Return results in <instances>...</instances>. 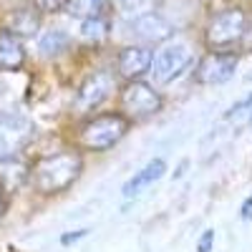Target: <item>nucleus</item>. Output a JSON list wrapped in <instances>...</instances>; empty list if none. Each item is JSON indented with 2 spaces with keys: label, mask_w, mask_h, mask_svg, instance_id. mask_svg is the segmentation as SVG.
I'll return each mask as SVG.
<instances>
[{
  "label": "nucleus",
  "mask_w": 252,
  "mask_h": 252,
  "mask_svg": "<svg viewBox=\"0 0 252 252\" xmlns=\"http://www.w3.org/2000/svg\"><path fill=\"white\" fill-rule=\"evenodd\" d=\"M5 204H8V202H5V194H3V189H0V217L5 215Z\"/></svg>",
  "instance_id": "22"
},
{
  "label": "nucleus",
  "mask_w": 252,
  "mask_h": 252,
  "mask_svg": "<svg viewBox=\"0 0 252 252\" xmlns=\"http://www.w3.org/2000/svg\"><path fill=\"white\" fill-rule=\"evenodd\" d=\"M26 63V48L13 31H0V71H20Z\"/></svg>",
  "instance_id": "11"
},
{
  "label": "nucleus",
  "mask_w": 252,
  "mask_h": 252,
  "mask_svg": "<svg viewBox=\"0 0 252 252\" xmlns=\"http://www.w3.org/2000/svg\"><path fill=\"white\" fill-rule=\"evenodd\" d=\"M131 35L141 46H157L174 35V26L157 10H144L131 20Z\"/></svg>",
  "instance_id": "9"
},
{
  "label": "nucleus",
  "mask_w": 252,
  "mask_h": 252,
  "mask_svg": "<svg viewBox=\"0 0 252 252\" xmlns=\"http://www.w3.org/2000/svg\"><path fill=\"white\" fill-rule=\"evenodd\" d=\"M8 3H10L13 8H20V5H28V3H33V0H8Z\"/></svg>",
  "instance_id": "23"
},
{
  "label": "nucleus",
  "mask_w": 252,
  "mask_h": 252,
  "mask_svg": "<svg viewBox=\"0 0 252 252\" xmlns=\"http://www.w3.org/2000/svg\"><path fill=\"white\" fill-rule=\"evenodd\" d=\"M116 89H119V86H116V76H114L111 71L103 68V71L89 73L86 78L81 81V86H78V91H76V98H73L76 114H81V116L94 114L103 101H109V98L114 96Z\"/></svg>",
  "instance_id": "5"
},
{
  "label": "nucleus",
  "mask_w": 252,
  "mask_h": 252,
  "mask_svg": "<svg viewBox=\"0 0 252 252\" xmlns=\"http://www.w3.org/2000/svg\"><path fill=\"white\" fill-rule=\"evenodd\" d=\"M164 172H166V161L164 159H152L149 164L144 166V169H139L129 182L124 184V197L126 199H131V197H136V194H141L146 187H152L154 182H159L161 177H164Z\"/></svg>",
  "instance_id": "12"
},
{
  "label": "nucleus",
  "mask_w": 252,
  "mask_h": 252,
  "mask_svg": "<svg viewBox=\"0 0 252 252\" xmlns=\"http://www.w3.org/2000/svg\"><path fill=\"white\" fill-rule=\"evenodd\" d=\"M68 48H71V35L61 28H48L38 38V51L46 58H56L61 53H66Z\"/></svg>",
  "instance_id": "14"
},
{
  "label": "nucleus",
  "mask_w": 252,
  "mask_h": 252,
  "mask_svg": "<svg viewBox=\"0 0 252 252\" xmlns=\"http://www.w3.org/2000/svg\"><path fill=\"white\" fill-rule=\"evenodd\" d=\"M152 58H154V53L149 51V46H141V43L126 46L116 56V73L124 81L141 78L152 71Z\"/></svg>",
  "instance_id": "10"
},
{
  "label": "nucleus",
  "mask_w": 252,
  "mask_h": 252,
  "mask_svg": "<svg viewBox=\"0 0 252 252\" xmlns=\"http://www.w3.org/2000/svg\"><path fill=\"white\" fill-rule=\"evenodd\" d=\"M250 81H252V73H250Z\"/></svg>",
  "instance_id": "24"
},
{
  "label": "nucleus",
  "mask_w": 252,
  "mask_h": 252,
  "mask_svg": "<svg viewBox=\"0 0 252 252\" xmlns=\"http://www.w3.org/2000/svg\"><path fill=\"white\" fill-rule=\"evenodd\" d=\"M83 172V157L81 152L66 149V152H56V154H46L31 164L28 169V182L38 194L51 197V194H61L81 177Z\"/></svg>",
  "instance_id": "1"
},
{
  "label": "nucleus",
  "mask_w": 252,
  "mask_h": 252,
  "mask_svg": "<svg viewBox=\"0 0 252 252\" xmlns=\"http://www.w3.org/2000/svg\"><path fill=\"white\" fill-rule=\"evenodd\" d=\"M224 121L232 126H250L252 124V94L237 101L235 106H229V111L224 114Z\"/></svg>",
  "instance_id": "17"
},
{
  "label": "nucleus",
  "mask_w": 252,
  "mask_h": 252,
  "mask_svg": "<svg viewBox=\"0 0 252 252\" xmlns=\"http://www.w3.org/2000/svg\"><path fill=\"white\" fill-rule=\"evenodd\" d=\"M40 15H43V13H40L33 3L20 5V8H15L13 15H10V26H8V31H13L18 38L35 35L38 28H40Z\"/></svg>",
  "instance_id": "13"
},
{
  "label": "nucleus",
  "mask_w": 252,
  "mask_h": 252,
  "mask_svg": "<svg viewBox=\"0 0 252 252\" xmlns=\"http://www.w3.org/2000/svg\"><path fill=\"white\" fill-rule=\"evenodd\" d=\"M194 63V53L187 43L182 40H174V43L161 46L154 58H152V76L157 83H172L177 81L184 71H189V66Z\"/></svg>",
  "instance_id": "6"
},
{
  "label": "nucleus",
  "mask_w": 252,
  "mask_h": 252,
  "mask_svg": "<svg viewBox=\"0 0 252 252\" xmlns=\"http://www.w3.org/2000/svg\"><path fill=\"white\" fill-rule=\"evenodd\" d=\"M111 5H114V0H68L63 10L78 20H86L96 15H109Z\"/></svg>",
  "instance_id": "15"
},
{
  "label": "nucleus",
  "mask_w": 252,
  "mask_h": 252,
  "mask_svg": "<svg viewBox=\"0 0 252 252\" xmlns=\"http://www.w3.org/2000/svg\"><path fill=\"white\" fill-rule=\"evenodd\" d=\"M68 0H33V5L40 10V13H58L66 8Z\"/></svg>",
  "instance_id": "18"
},
{
  "label": "nucleus",
  "mask_w": 252,
  "mask_h": 252,
  "mask_svg": "<svg viewBox=\"0 0 252 252\" xmlns=\"http://www.w3.org/2000/svg\"><path fill=\"white\" fill-rule=\"evenodd\" d=\"M146 3L149 0H116V5L124 10V13H144V8H146Z\"/></svg>",
  "instance_id": "19"
},
{
  "label": "nucleus",
  "mask_w": 252,
  "mask_h": 252,
  "mask_svg": "<svg viewBox=\"0 0 252 252\" xmlns=\"http://www.w3.org/2000/svg\"><path fill=\"white\" fill-rule=\"evenodd\" d=\"M212 242H215V232H212V229H207V232L202 235V240H199V245H197V250L199 252H209V250H212Z\"/></svg>",
  "instance_id": "20"
},
{
  "label": "nucleus",
  "mask_w": 252,
  "mask_h": 252,
  "mask_svg": "<svg viewBox=\"0 0 252 252\" xmlns=\"http://www.w3.org/2000/svg\"><path fill=\"white\" fill-rule=\"evenodd\" d=\"M161 106H164L161 94L144 78L124 81V86L119 89V111L131 124L157 116L161 111Z\"/></svg>",
  "instance_id": "4"
},
{
  "label": "nucleus",
  "mask_w": 252,
  "mask_h": 252,
  "mask_svg": "<svg viewBox=\"0 0 252 252\" xmlns=\"http://www.w3.org/2000/svg\"><path fill=\"white\" fill-rule=\"evenodd\" d=\"M111 33V20L109 15H96V18H86L81 20V38L86 43H103Z\"/></svg>",
  "instance_id": "16"
},
{
  "label": "nucleus",
  "mask_w": 252,
  "mask_h": 252,
  "mask_svg": "<svg viewBox=\"0 0 252 252\" xmlns=\"http://www.w3.org/2000/svg\"><path fill=\"white\" fill-rule=\"evenodd\" d=\"M237 66L240 58L235 51H209L197 61L192 76L199 86H220V83H227L235 76Z\"/></svg>",
  "instance_id": "7"
},
{
  "label": "nucleus",
  "mask_w": 252,
  "mask_h": 252,
  "mask_svg": "<svg viewBox=\"0 0 252 252\" xmlns=\"http://www.w3.org/2000/svg\"><path fill=\"white\" fill-rule=\"evenodd\" d=\"M250 33V15L240 5L217 10L204 26L207 51H235Z\"/></svg>",
  "instance_id": "2"
},
{
  "label": "nucleus",
  "mask_w": 252,
  "mask_h": 252,
  "mask_svg": "<svg viewBox=\"0 0 252 252\" xmlns=\"http://www.w3.org/2000/svg\"><path fill=\"white\" fill-rule=\"evenodd\" d=\"M131 121L121 111H106L86 119L78 126L76 141L83 152H109L129 134Z\"/></svg>",
  "instance_id": "3"
},
{
  "label": "nucleus",
  "mask_w": 252,
  "mask_h": 252,
  "mask_svg": "<svg viewBox=\"0 0 252 252\" xmlns=\"http://www.w3.org/2000/svg\"><path fill=\"white\" fill-rule=\"evenodd\" d=\"M240 212H242V220H245V222H250V220H252V197H247V199H245V204H242Z\"/></svg>",
  "instance_id": "21"
},
{
  "label": "nucleus",
  "mask_w": 252,
  "mask_h": 252,
  "mask_svg": "<svg viewBox=\"0 0 252 252\" xmlns=\"http://www.w3.org/2000/svg\"><path fill=\"white\" fill-rule=\"evenodd\" d=\"M35 134V126L26 116H5L0 119V164L10 161L28 146Z\"/></svg>",
  "instance_id": "8"
}]
</instances>
